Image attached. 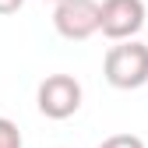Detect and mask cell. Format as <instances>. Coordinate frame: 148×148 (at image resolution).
<instances>
[{
	"instance_id": "obj_1",
	"label": "cell",
	"mask_w": 148,
	"mask_h": 148,
	"mask_svg": "<svg viewBox=\"0 0 148 148\" xmlns=\"http://www.w3.org/2000/svg\"><path fill=\"white\" fill-rule=\"evenodd\" d=\"M102 78L120 92L145 88L148 85V46L138 42V39L113 42L102 57Z\"/></svg>"
},
{
	"instance_id": "obj_2",
	"label": "cell",
	"mask_w": 148,
	"mask_h": 148,
	"mask_svg": "<svg viewBox=\"0 0 148 148\" xmlns=\"http://www.w3.org/2000/svg\"><path fill=\"white\" fill-rule=\"evenodd\" d=\"M81 81L74 74H46L35 88V102H39V113L49 120H67L81 109Z\"/></svg>"
},
{
	"instance_id": "obj_3",
	"label": "cell",
	"mask_w": 148,
	"mask_h": 148,
	"mask_svg": "<svg viewBox=\"0 0 148 148\" xmlns=\"http://www.w3.org/2000/svg\"><path fill=\"white\" fill-rule=\"evenodd\" d=\"M99 25H102L99 0H60V4H53V28L71 42L92 39L99 32Z\"/></svg>"
},
{
	"instance_id": "obj_4",
	"label": "cell",
	"mask_w": 148,
	"mask_h": 148,
	"mask_svg": "<svg viewBox=\"0 0 148 148\" xmlns=\"http://www.w3.org/2000/svg\"><path fill=\"white\" fill-rule=\"evenodd\" d=\"M145 28V0H102V25L99 32L106 39H134Z\"/></svg>"
},
{
	"instance_id": "obj_5",
	"label": "cell",
	"mask_w": 148,
	"mask_h": 148,
	"mask_svg": "<svg viewBox=\"0 0 148 148\" xmlns=\"http://www.w3.org/2000/svg\"><path fill=\"white\" fill-rule=\"evenodd\" d=\"M0 148H25L18 123H14V120H7V116H0Z\"/></svg>"
},
{
	"instance_id": "obj_6",
	"label": "cell",
	"mask_w": 148,
	"mask_h": 148,
	"mask_svg": "<svg viewBox=\"0 0 148 148\" xmlns=\"http://www.w3.org/2000/svg\"><path fill=\"white\" fill-rule=\"evenodd\" d=\"M99 148H145V141L138 134H109L106 141H99Z\"/></svg>"
},
{
	"instance_id": "obj_7",
	"label": "cell",
	"mask_w": 148,
	"mask_h": 148,
	"mask_svg": "<svg viewBox=\"0 0 148 148\" xmlns=\"http://www.w3.org/2000/svg\"><path fill=\"white\" fill-rule=\"evenodd\" d=\"M21 7H25V0H0V14H14Z\"/></svg>"
},
{
	"instance_id": "obj_8",
	"label": "cell",
	"mask_w": 148,
	"mask_h": 148,
	"mask_svg": "<svg viewBox=\"0 0 148 148\" xmlns=\"http://www.w3.org/2000/svg\"><path fill=\"white\" fill-rule=\"evenodd\" d=\"M49 4H60V0H49Z\"/></svg>"
}]
</instances>
